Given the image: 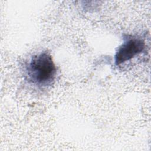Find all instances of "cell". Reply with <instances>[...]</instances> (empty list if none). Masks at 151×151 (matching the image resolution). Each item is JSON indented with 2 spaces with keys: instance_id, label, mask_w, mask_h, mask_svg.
<instances>
[{
  "instance_id": "cell-1",
  "label": "cell",
  "mask_w": 151,
  "mask_h": 151,
  "mask_svg": "<svg viewBox=\"0 0 151 151\" xmlns=\"http://www.w3.org/2000/svg\"><path fill=\"white\" fill-rule=\"evenodd\" d=\"M28 80L38 87L51 85L56 76V67L52 57L43 52L34 55L27 67Z\"/></svg>"
},
{
  "instance_id": "cell-2",
  "label": "cell",
  "mask_w": 151,
  "mask_h": 151,
  "mask_svg": "<svg viewBox=\"0 0 151 151\" xmlns=\"http://www.w3.org/2000/svg\"><path fill=\"white\" fill-rule=\"evenodd\" d=\"M145 48V42L143 39L137 37L127 36L116 53L114 57L116 65H119L130 60L143 52Z\"/></svg>"
}]
</instances>
